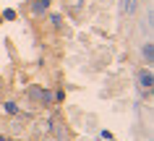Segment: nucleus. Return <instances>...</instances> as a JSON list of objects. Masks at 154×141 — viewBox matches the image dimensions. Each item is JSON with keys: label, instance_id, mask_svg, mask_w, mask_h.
<instances>
[{"label": "nucleus", "instance_id": "obj_1", "mask_svg": "<svg viewBox=\"0 0 154 141\" xmlns=\"http://www.w3.org/2000/svg\"><path fill=\"white\" fill-rule=\"evenodd\" d=\"M136 5H138V0H123V13H133V11H136Z\"/></svg>", "mask_w": 154, "mask_h": 141}, {"label": "nucleus", "instance_id": "obj_2", "mask_svg": "<svg viewBox=\"0 0 154 141\" xmlns=\"http://www.w3.org/2000/svg\"><path fill=\"white\" fill-rule=\"evenodd\" d=\"M141 81H144V86H149V84H152V76L144 73V76H141Z\"/></svg>", "mask_w": 154, "mask_h": 141}]
</instances>
